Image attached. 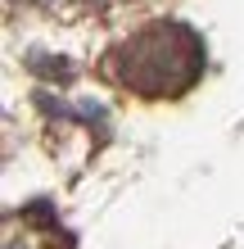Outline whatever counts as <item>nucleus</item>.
Wrapping results in <instances>:
<instances>
[{"label":"nucleus","mask_w":244,"mask_h":249,"mask_svg":"<svg viewBox=\"0 0 244 249\" xmlns=\"http://www.w3.org/2000/svg\"><path fill=\"white\" fill-rule=\"evenodd\" d=\"M113 72L127 91L145 100H172L185 95L204 77V41H199L185 23L159 18L140 27L131 41H122L113 54Z\"/></svg>","instance_id":"obj_1"}]
</instances>
